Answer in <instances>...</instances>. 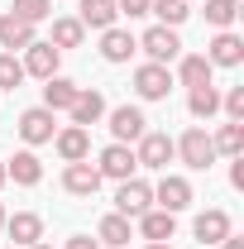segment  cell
I'll return each mask as SVG.
<instances>
[{
    "label": "cell",
    "mask_w": 244,
    "mask_h": 249,
    "mask_svg": "<svg viewBox=\"0 0 244 249\" xmlns=\"http://www.w3.org/2000/svg\"><path fill=\"white\" fill-rule=\"evenodd\" d=\"M134 168H139V158L129 144H105L101 158H96V173L101 178H110V182H124V178H134Z\"/></svg>",
    "instance_id": "obj_6"
},
{
    "label": "cell",
    "mask_w": 244,
    "mask_h": 249,
    "mask_svg": "<svg viewBox=\"0 0 244 249\" xmlns=\"http://www.w3.org/2000/svg\"><path fill=\"white\" fill-rule=\"evenodd\" d=\"M134 158H139V168H153V173H168V163H173V134H163V129H144L139 134V144H134Z\"/></svg>",
    "instance_id": "obj_2"
},
{
    "label": "cell",
    "mask_w": 244,
    "mask_h": 249,
    "mask_svg": "<svg viewBox=\"0 0 244 249\" xmlns=\"http://www.w3.org/2000/svg\"><path fill=\"white\" fill-rule=\"evenodd\" d=\"M24 77H38V82H48V77H58V62H62V53L53 48V43H43V38H34L29 48H24Z\"/></svg>",
    "instance_id": "obj_8"
},
{
    "label": "cell",
    "mask_w": 244,
    "mask_h": 249,
    "mask_svg": "<svg viewBox=\"0 0 244 249\" xmlns=\"http://www.w3.org/2000/svg\"><path fill=\"white\" fill-rule=\"evenodd\" d=\"M144 249H173V245H144Z\"/></svg>",
    "instance_id": "obj_39"
},
{
    "label": "cell",
    "mask_w": 244,
    "mask_h": 249,
    "mask_svg": "<svg viewBox=\"0 0 244 249\" xmlns=\"http://www.w3.org/2000/svg\"><path fill=\"white\" fill-rule=\"evenodd\" d=\"M153 201H158V211H168V216H177L192 206V182L177 178V173H163V182L153 187Z\"/></svg>",
    "instance_id": "obj_7"
},
{
    "label": "cell",
    "mask_w": 244,
    "mask_h": 249,
    "mask_svg": "<svg viewBox=\"0 0 244 249\" xmlns=\"http://www.w3.org/2000/svg\"><path fill=\"white\" fill-rule=\"evenodd\" d=\"M5 178H15L19 187H38V182H43V163H38V154H34V149H19L15 158H5Z\"/></svg>",
    "instance_id": "obj_16"
},
{
    "label": "cell",
    "mask_w": 244,
    "mask_h": 249,
    "mask_svg": "<svg viewBox=\"0 0 244 249\" xmlns=\"http://www.w3.org/2000/svg\"><path fill=\"white\" fill-rule=\"evenodd\" d=\"M115 211L129 220H139L144 211H153V187L144 182V178H124L120 192H115Z\"/></svg>",
    "instance_id": "obj_5"
},
{
    "label": "cell",
    "mask_w": 244,
    "mask_h": 249,
    "mask_svg": "<svg viewBox=\"0 0 244 249\" xmlns=\"http://www.w3.org/2000/svg\"><path fill=\"white\" fill-rule=\"evenodd\" d=\"M0 230H5V206H0Z\"/></svg>",
    "instance_id": "obj_40"
},
{
    "label": "cell",
    "mask_w": 244,
    "mask_h": 249,
    "mask_svg": "<svg viewBox=\"0 0 244 249\" xmlns=\"http://www.w3.org/2000/svg\"><path fill=\"white\" fill-rule=\"evenodd\" d=\"M24 87V62L15 53H0V91H19Z\"/></svg>",
    "instance_id": "obj_30"
},
{
    "label": "cell",
    "mask_w": 244,
    "mask_h": 249,
    "mask_svg": "<svg viewBox=\"0 0 244 249\" xmlns=\"http://www.w3.org/2000/svg\"><path fill=\"white\" fill-rule=\"evenodd\" d=\"M29 43H34V24L15 19V15H0V48L5 53H24Z\"/></svg>",
    "instance_id": "obj_20"
},
{
    "label": "cell",
    "mask_w": 244,
    "mask_h": 249,
    "mask_svg": "<svg viewBox=\"0 0 244 249\" xmlns=\"http://www.w3.org/2000/svg\"><path fill=\"white\" fill-rule=\"evenodd\" d=\"M220 110H225V120H244V87H230L220 96Z\"/></svg>",
    "instance_id": "obj_32"
},
{
    "label": "cell",
    "mask_w": 244,
    "mask_h": 249,
    "mask_svg": "<svg viewBox=\"0 0 244 249\" xmlns=\"http://www.w3.org/2000/svg\"><path fill=\"white\" fill-rule=\"evenodd\" d=\"M82 38H87V29H82V19H77V15H62V19H53V38H48V43H53V48H82Z\"/></svg>",
    "instance_id": "obj_24"
},
{
    "label": "cell",
    "mask_w": 244,
    "mask_h": 249,
    "mask_svg": "<svg viewBox=\"0 0 244 249\" xmlns=\"http://www.w3.org/2000/svg\"><path fill=\"white\" fill-rule=\"evenodd\" d=\"M139 48H144V53H149V62H158V67H168V62L182 58V38H177V29H168V24H153V29H144Z\"/></svg>",
    "instance_id": "obj_3"
},
{
    "label": "cell",
    "mask_w": 244,
    "mask_h": 249,
    "mask_svg": "<svg viewBox=\"0 0 244 249\" xmlns=\"http://www.w3.org/2000/svg\"><path fill=\"white\" fill-rule=\"evenodd\" d=\"M149 5H153V0H115V10L129 15V19H144V15H149Z\"/></svg>",
    "instance_id": "obj_33"
},
{
    "label": "cell",
    "mask_w": 244,
    "mask_h": 249,
    "mask_svg": "<svg viewBox=\"0 0 244 249\" xmlns=\"http://www.w3.org/2000/svg\"><path fill=\"white\" fill-rule=\"evenodd\" d=\"M10 249H15V245H10Z\"/></svg>",
    "instance_id": "obj_42"
},
{
    "label": "cell",
    "mask_w": 244,
    "mask_h": 249,
    "mask_svg": "<svg viewBox=\"0 0 244 249\" xmlns=\"http://www.w3.org/2000/svg\"><path fill=\"white\" fill-rule=\"evenodd\" d=\"M101 182H105V178L96 173L91 158H82V163H67V168H62V187H67L72 196H96Z\"/></svg>",
    "instance_id": "obj_11"
},
{
    "label": "cell",
    "mask_w": 244,
    "mask_h": 249,
    "mask_svg": "<svg viewBox=\"0 0 244 249\" xmlns=\"http://www.w3.org/2000/svg\"><path fill=\"white\" fill-rule=\"evenodd\" d=\"M192 235H196L201 245H220V240L230 235V211H220V206L201 211V216H196V225H192Z\"/></svg>",
    "instance_id": "obj_18"
},
{
    "label": "cell",
    "mask_w": 244,
    "mask_h": 249,
    "mask_svg": "<svg viewBox=\"0 0 244 249\" xmlns=\"http://www.w3.org/2000/svg\"><path fill=\"white\" fill-rule=\"evenodd\" d=\"M29 249H53V245H43V240H38V245H29Z\"/></svg>",
    "instance_id": "obj_38"
},
{
    "label": "cell",
    "mask_w": 244,
    "mask_h": 249,
    "mask_svg": "<svg viewBox=\"0 0 244 249\" xmlns=\"http://www.w3.org/2000/svg\"><path fill=\"white\" fill-rule=\"evenodd\" d=\"M53 149H58L62 163H82V158H91V134L82 124H67V129L53 134Z\"/></svg>",
    "instance_id": "obj_13"
},
{
    "label": "cell",
    "mask_w": 244,
    "mask_h": 249,
    "mask_svg": "<svg viewBox=\"0 0 244 249\" xmlns=\"http://www.w3.org/2000/svg\"><path fill=\"white\" fill-rule=\"evenodd\" d=\"M230 182H235V187H244V154L235 158V168H230Z\"/></svg>",
    "instance_id": "obj_35"
},
{
    "label": "cell",
    "mask_w": 244,
    "mask_h": 249,
    "mask_svg": "<svg viewBox=\"0 0 244 249\" xmlns=\"http://www.w3.org/2000/svg\"><path fill=\"white\" fill-rule=\"evenodd\" d=\"M96 240H101V245H110V249H124V245H129V216L110 211V216L96 225Z\"/></svg>",
    "instance_id": "obj_26"
},
{
    "label": "cell",
    "mask_w": 244,
    "mask_h": 249,
    "mask_svg": "<svg viewBox=\"0 0 244 249\" xmlns=\"http://www.w3.org/2000/svg\"><path fill=\"white\" fill-rule=\"evenodd\" d=\"M5 182H10V178H5V158H0V187H5Z\"/></svg>",
    "instance_id": "obj_37"
},
{
    "label": "cell",
    "mask_w": 244,
    "mask_h": 249,
    "mask_svg": "<svg viewBox=\"0 0 244 249\" xmlns=\"http://www.w3.org/2000/svg\"><path fill=\"white\" fill-rule=\"evenodd\" d=\"M144 129H149V120H144L139 106H115V110H110V134H115V144H139Z\"/></svg>",
    "instance_id": "obj_12"
},
{
    "label": "cell",
    "mask_w": 244,
    "mask_h": 249,
    "mask_svg": "<svg viewBox=\"0 0 244 249\" xmlns=\"http://www.w3.org/2000/svg\"><path fill=\"white\" fill-rule=\"evenodd\" d=\"M134 91H139V101H168V91H173V72L158 67V62H144V67L134 72Z\"/></svg>",
    "instance_id": "obj_10"
},
{
    "label": "cell",
    "mask_w": 244,
    "mask_h": 249,
    "mask_svg": "<svg viewBox=\"0 0 244 249\" xmlns=\"http://www.w3.org/2000/svg\"><path fill=\"white\" fill-rule=\"evenodd\" d=\"M220 249H244V240H240V235H235V230H230V235L220 240Z\"/></svg>",
    "instance_id": "obj_36"
},
{
    "label": "cell",
    "mask_w": 244,
    "mask_h": 249,
    "mask_svg": "<svg viewBox=\"0 0 244 249\" xmlns=\"http://www.w3.org/2000/svg\"><path fill=\"white\" fill-rule=\"evenodd\" d=\"M206 62L211 67H240L244 62V38L235 29H215V38L206 43Z\"/></svg>",
    "instance_id": "obj_9"
},
{
    "label": "cell",
    "mask_w": 244,
    "mask_h": 249,
    "mask_svg": "<svg viewBox=\"0 0 244 249\" xmlns=\"http://www.w3.org/2000/svg\"><path fill=\"white\" fill-rule=\"evenodd\" d=\"M67 115H72V124H82V129H87V124H96L101 115H105V96H101V91H91V87H82Z\"/></svg>",
    "instance_id": "obj_19"
},
{
    "label": "cell",
    "mask_w": 244,
    "mask_h": 249,
    "mask_svg": "<svg viewBox=\"0 0 244 249\" xmlns=\"http://www.w3.org/2000/svg\"><path fill=\"white\" fill-rule=\"evenodd\" d=\"M173 154L182 158L187 168H196V173H206L215 158H220V154H215V144H211V134H206L201 124H192L182 139H173Z\"/></svg>",
    "instance_id": "obj_1"
},
{
    "label": "cell",
    "mask_w": 244,
    "mask_h": 249,
    "mask_svg": "<svg viewBox=\"0 0 244 249\" xmlns=\"http://www.w3.org/2000/svg\"><path fill=\"white\" fill-rule=\"evenodd\" d=\"M139 235H144L149 245H168V240L177 235V216H168V211H158V206H153V211L139 216Z\"/></svg>",
    "instance_id": "obj_17"
},
{
    "label": "cell",
    "mask_w": 244,
    "mask_h": 249,
    "mask_svg": "<svg viewBox=\"0 0 244 249\" xmlns=\"http://www.w3.org/2000/svg\"><path fill=\"white\" fill-rule=\"evenodd\" d=\"M10 15H15V19H24V24H34V29H38V24H43V19L53 15V0H15V10H10Z\"/></svg>",
    "instance_id": "obj_29"
},
{
    "label": "cell",
    "mask_w": 244,
    "mask_h": 249,
    "mask_svg": "<svg viewBox=\"0 0 244 249\" xmlns=\"http://www.w3.org/2000/svg\"><path fill=\"white\" fill-rule=\"evenodd\" d=\"M5 230H10L15 249H29V245L43 240V216H34V211H15V216H5Z\"/></svg>",
    "instance_id": "obj_15"
},
{
    "label": "cell",
    "mask_w": 244,
    "mask_h": 249,
    "mask_svg": "<svg viewBox=\"0 0 244 249\" xmlns=\"http://www.w3.org/2000/svg\"><path fill=\"white\" fill-rule=\"evenodd\" d=\"M149 15H158V24L177 29L187 15H192V5H187V0H153V5H149Z\"/></svg>",
    "instance_id": "obj_28"
},
{
    "label": "cell",
    "mask_w": 244,
    "mask_h": 249,
    "mask_svg": "<svg viewBox=\"0 0 244 249\" xmlns=\"http://www.w3.org/2000/svg\"><path fill=\"white\" fill-rule=\"evenodd\" d=\"M19 139L29 144V149H38V144H53V134H58V120H53V110H43V106H29L24 115H19Z\"/></svg>",
    "instance_id": "obj_4"
},
{
    "label": "cell",
    "mask_w": 244,
    "mask_h": 249,
    "mask_svg": "<svg viewBox=\"0 0 244 249\" xmlns=\"http://www.w3.org/2000/svg\"><path fill=\"white\" fill-rule=\"evenodd\" d=\"M211 62H206V53H182V58H177V82H182V87H206V82H211Z\"/></svg>",
    "instance_id": "obj_22"
},
{
    "label": "cell",
    "mask_w": 244,
    "mask_h": 249,
    "mask_svg": "<svg viewBox=\"0 0 244 249\" xmlns=\"http://www.w3.org/2000/svg\"><path fill=\"white\" fill-rule=\"evenodd\" d=\"M77 91H82L77 82H67V77H48V82H43V110H53V115H58V110H72Z\"/></svg>",
    "instance_id": "obj_21"
},
{
    "label": "cell",
    "mask_w": 244,
    "mask_h": 249,
    "mask_svg": "<svg viewBox=\"0 0 244 249\" xmlns=\"http://www.w3.org/2000/svg\"><path fill=\"white\" fill-rule=\"evenodd\" d=\"M206 19H211L215 29H230L240 19V0H206Z\"/></svg>",
    "instance_id": "obj_31"
},
{
    "label": "cell",
    "mask_w": 244,
    "mask_h": 249,
    "mask_svg": "<svg viewBox=\"0 0 244 249\" xmlns=\"http://www.w3.org/2000/svg\"><path fill=\"white\" fill-rule=\"evenodd\" d=\"M67 249H101V245H96L91 235H72V240H67Z\"/></svg>",
    "instance_id": "obj_34"
},
{
    "label": "cell",
    "mask_w": 244,
    "mask_h": 249,
    "mask_svg": "<svg viewBox=\"0 0 244 249\" xmlns=\"http://www.w3.org/2000/svg\"><path fill=\"white\" fill-rule=\"evenodd\" d=\"M211 144H215V154L240 158V154H244V124H240V120H225V124L211 134Z\"/></svg>",
    "instance_id": "obj_25"
},
{
    "label": "cell",
    "mask_w": 244,
    "mask_h": 249,
    "mask_svg": "<svg viewBox=\"0 0 244 249\" xmlns=\"http://www.w3.org/2000/svg\"><path fill=\"white\" fill-rule=\"evenodd\" d=\"M187 110H192L196 120H211L215 110H220V91H215L211 82H206V87H192V96H187Z\"/></svg>",
    "instance_id": "obj_27"
},
{
    "label": "cell",
    "mask_w": 244,
    "mask_h": 249,
    "mask_svg": "<svg viewBox=\"0 0 244 249\" xmlns=\"http://www.w3.org/2000/svg\"><path fill=\"white\" fill-rule=\"evenodd\" d=\"M187 5H192V0H187Z\"/></svg>",
    "instance_id": "obj_41"
},
{
    "label": "cell",
    "mask_w": 244,
    "mask_h": 249,
    "mask_svg": "<svg viewBox=\"0 0 244 249\" xmlns=\"http://www.w3.org/2000/svg\"><path fill=\"white\" fill-rule=\"evenodd\" d=\"M82 29H110L115 19H120V10H115V0H82Z\"/></svg>",
    "instance_id": "obj_23"
},
{
    "label": "cell",
    "mask_w": 244,
    "mask_h": 249,
    "mask_svg": "<svg viewBox=\"0 0 244 249\" xmlns=\"http://www.w3.org/2000/svg\"><path fill=\"white\" fill-rule=\"evenodd\" d=\"M139 53V38L129 29H120V24H110V29H101V58L105 62H129Z\"/></svg>",
    "instance_id": "obj_14"
}]
</instances>
